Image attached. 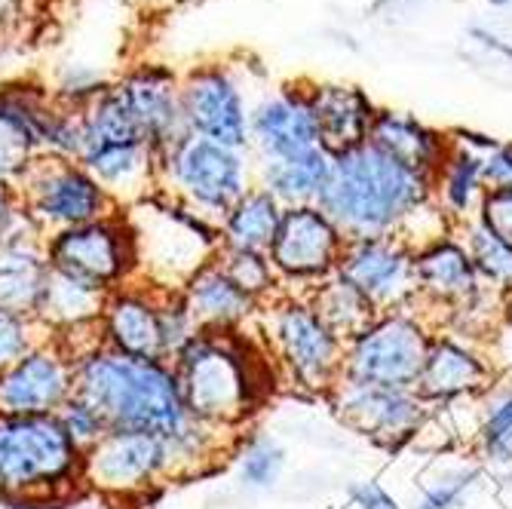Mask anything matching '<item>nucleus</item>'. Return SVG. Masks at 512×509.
Masks as SVG:
<instances>
[{"instance_id":"f704fd0d","label":"nucleus","mask_w":512,"mask_h":509,"mask_svg":"<svg viewBox=\"0 0 512 509\" xmlns=\"http://www.w3.org/2000/svg\"><path fill=\"white\" fill-rule=\"evenodd\" d=\"M7 240H46L40 224L22 206L16 184H0V243Z\"/></svg>"},{"instance_id":"c85d7f7f","label":"nucleus","mask_w":512,"mask_h":509,"mask_svg":"<svg viewBox=\"0 0 512 509\" xmlns=\"http://www.w3.org/2000/svg\"><path fill=\"white\" fill-rule=\"evenodd\" d=\"M414 280L439 298H473L476 264L454 243H436L414 258Z\"/></svg>"},{"instance_id":"ea45409f","label":"nucleus","mask_w":512,"mask_h":509,"mask_svg":"<svg viewBox=\"0 0 512 509\" xmlns=\"http://www.w3.org/2000/svg\"><path fill=\"white\" fill-rule=\"evenodd\" d=\"M482 181L491 191L512 188V145H497L488 160H482Z\"/></svg>"},{"instance_id":"1a4fd4ad","label":"nucleus","mask_w":512,"mask_h":509,"mask_svg":"<svg viewBox=\"0 0 512 509\" xmlns=\"http://www.w3.org/2000/svg\"><path fill=\"white\" fill-rule=\"evenodd\" d=\"M172 479L166 439L138 430H108L83 451V485L114 500L142 497Z\"/></svg>"},{"instance_id":"0eeeda50","label":"nucleus","mask_w":512,"mask_h":509,"mask_svg":"<svg viewBox=\"0 0 512 509\" xmlns=\"http://www.w3.org/2000/svg\"><path fill=\"white\" fill-rule=\"evenodd\" d=\"M16 191L46 237L68 227L111 218L120 209L114 197L77 160L53 154L34 157L19 175Z\"/></svg>"},{"instance_id":"412c9836","label":"nucleus","mask_w":512,"mask_h":509,"mask_svg":"<svg viewBox=\"0 0 512 509\" xmlns=\"http://www.w3.org/2000/svg\"><path fill=\"white\" fill-rule=\"evenodd\" d=\"M181 298L200 332H237L258 307V301L230 280L215 258L184 283Z\"/></svg>"},{"instance_id":"c9c22d12","label":"nucleus","mask_w":512,"mask_h":509,"mask_svg":"<svg viewBox=\"0 0 512 509\" xmlns=\"http://www.w3.org/2000/svg\"><path fill=\"white\" fill-rule=\"evenodd\" d=\"M59 421H62L65 433L74 439V445H77L80 451L92 448V445H96V442L108 433V424L102 421V414H99L96 408H89V405H86L83 399H77V396H71V399L62 405Z\"/></svg>"},{"instance_id":"c03bdc74","label":"nucleus","mask_w":512,"mask_h":509,"mask_svg":"<svg viewBox=\"0 0 512 509\" xmlns=\"http://www.w3.org/2000/svg\"><path fill=\"white\" fill-rule=\"evenodd\" d=\"M0 509H31V506H16V503H0Z\"/></svg>"},{"instance_id":"a878e982","label":"nucleus","mask_w":512,"mask_h":509,"mask_svg":"<svg viewBox=\"0 0 512 509\" xmlns=\"http://www.w3.org/2000/svg\"><path fill=\"white\" fill-rule=\"evenodd\" d=\"M108 304V292H99L92 286H83L65 273L50 270V286H46V298L37 316V326L53 335L74 326H86V322H99Z\"/></svg>"},{"instance_id":"a19ab883","label":"nucleus","mask_w":512,"mask_h":509,"mask_svg":"<svg viewBox=\"0 0 512 509\" xmlns=\"http://www.w3.org/2000/svg\"><path fill=\"white\" fill-rule=\"evenodd\" d=\"M350 497L359 509H399L396 500L378 482H356L350 485Z\"/></svg>"},{"instance_id":"f3484780","label":"nucleus","mask_w":512,"mask_h":509,"mask_svg":"<svg viewBox=\"0 0 512 509\" xmlns=\"http://www.w3.org/2000/svg\"><path fill=\"white\" fill-rule=\"evenodd\" d=\"M249 148L258 151L261 163L322 148L307 92L283 89L276 96H264L249 114Z\"/></svg>"},{"instance_id":"7c9ffc66","label":"nucleus","mask_w":512,"mask_h":509,"mask_svg":"<svg viewBox=\"0 0 512 509\" xmlns=\"http://www.w3.org/2000/svg\"><path fill=\"white\" fill-rule=\"evenodd\" d=\"M215 261L221 264V270L234 280L249 298H261L273 289V264L264 252H246V249H227L221 246Z\"/></svg>"},{"instance_id":"4c0bfd02","label":"nucleus","mask_w":512,"mask_h":509,"mask_svg":"<svg viewBox=\"0 0 512 509\" xmlns=\"http://www.w3.org/2000/svg\"><path fill=\"white\" fill-rule=\"evenodd\" d=\"M479 473L476 470H457L451 473L448 479H442L439 485H433L424 500L417 503V509H457L463 503V497H467L476 485Z\"/></svg>"},{"instance_id":"f257e3e1","label":"nucleus","mask_w":512,"mask_h":509,"mask_svg":"<svg viewBox=\"0 0 512 509\" xmlns=\"http://www.w3.org/2000/svg\"><path fill=\"white\" fill-rule=\"evenodd\" d=\"M74 396L96 408L108 430L175 439L194 424L172 362L163 359H138L102 347L74 365Z\"/></svg>"},{"instance_id":"b1692460","label":"nucleus","mask_w":512,"mask_h":509,"mask_svg":"<svg viewBox=\"0 0 512 509\" xmlns=\"http://www.w3.org/2000/svg\"><path fill=\"white\" fill-rule=\"evenodd\" d=\"M329 172H332V154L313 148L289 160L261 163V188L283 203V209L316 206L325 181H329Z\"/></svg>"},{"instance_id":"7ed1b4c3","label":"nucleus","mask_w":512,"mask_h":509,"mask_svg":"<svg viewBox=\"0 0 512 509\" xmlns=\"http://www.w3.org/2000/svg\"><path fill=\"white\" fill-rule=\"evenodd\" d=\"M169 362L191 418L212 430L243 424L267 384L264 362L240 332H197Z\"/></svg>"},{"instance_id":"a18cd8bd","label":"nucleus","mask_w":512,"mask_h":509,"mask_svg":"<svg viewBox=\"0 0 512 509\" xmlns=\"http://www.w3.org/2000/svg\"><path fill=\"white\" fill-rule=\"evenodd\" d=\"M494 7H512V0H491Z\"/></svg>"},{"instance_id":"58836bf2","label":"nucleus","mask_w":512,"mask_h":509,"mask_svg":"<svg viewBox=\"0 0 512 509\" xmlns=\"http://www.w3.org/2000/svg\"><path fill=\"white\" fill-rule=\"evenodd\" d=\"M482 224L491 234L512 249V188L491 191L482 203Z\"/></svg>"},{"instance_id":"cd10ccee","label":"nucleus","mask_w":512,"mask_h":509,"mask_svg":"<svg viewBox=\"0 0 512 509\" xmlns=\"http://www.w3.org/2000/svg\"><path fill=\"white\" fill-rule=\"evenodd\" d=\"M310 307L338 341H356L375 326V304L362 292H356L350 283H344L341 276L322 283Z\"/></svg>"},{"instance_id":"9b49d317","label":"nucleus","mask_w":512,"mask_h":509,"mask_svg":"<svg viewBox=\"0 0 512 509\" xmlns=\"http://www.w3.org/2000/svg\"><path fill=\"white\" fill-rule=\"evenodd\" d=\"M181 114L191 135L206 142L246 151L249 148V114L240 80L224 65H206L181 80Z\"/></svg>"},{"instance_id":"6e6552de","label":"nucleus","mask_w":512,"mask_h":509,"mask_svg":"<svg viewBox=\"0 0 512 509\" xmlns=\"http://www.w3.org/2000/svg\"><path fill=\"white\" fill-rule=\"evenodd\" d=\"M43 252L50 261V270L108 295L135 280V243L120 212L50 234Z\"/></svg>"},{"instance_id":"4468645a","label":"nucleus","mask_w":512,"mask_h":509,"mask_svg":"<svg viewBox=\"0 0 512 509\" xmlns=\"http://www.w3.org/2000/svg\"><path fill=\"white\" fill-rule=\"evenodd\" d=\"M273 341L295 384L325 390L341 368V341L325 329L310 304L289 301L273 313Z\"/></svg>"},{"instance_id":"ddd939ff","label":"nucleus","mask_w":512,"mask_h":509,"mask_svg":"<svg viewBox=\"0 0 512 509\" xmlns=\"http://www.w3.org/2000/svg\"><path fill=\"white\" fill-rule=\"evenodd\" d=\"M74 396V362L46 335L0 372L4 414H59Z\"/></svg>"},{"instance_id":"aec40b11","label":"nucleus","mask_w":512,"mask_h":509,"mask_svg":"<svg viewBox=\"0 0 512 509\" xmlns=\"http://www.w3.org/2000/svg\"><path fill=\"white\" fill-rule=\"evenodd\" d=\"M43 246L46 240L0 243V313L37 322L50 286V261Z\"/></svg>"},{"instance_id":"6ab92c4d","label":"nucleus","mask_w":512,"mask_h":509,"mask_svg":"<svg viewBox=\"0 0 512 509\" xmlns=\"http://www.w3.org/2000/svg\"><path fill=\"white\" fill-rule=\"evenodd\" d=\"M341 414L365 430L375 442L396 448L421 427L424 408L408 390H378V387H344Z\"/></svg>"},{"instance_id":"79ce46f5","label":"nucleus","mask_w":512,"mask_h":509,"mask_svg":"<svg viewBox=\"0 0 512 509\" xmlns=\"http://www.w3.org/2000/svg\"><path fill=\"white\" fill-rule=\"evenodd\" d=\"M53 509H120V500L105 497V494H99V491L83 488V491H77L74 497H68V500H62V503H56Z\"/></svg>"},{"instance_id":"f03ea898","label":"nucleus","mask_w":512,"mask_h":509,"mask_svg":"<svg viewBox=\"0 0 512 509\" xmlns=\"http://www.w3.org/2000/svg\"><path fill=\"white\" fill-rule=\"evenodd\" d=\"M430 178L411 172L378 145H359L332 157V172L316 206L347 240H381L387 230L417 212Z\"/></svg>"},{"instance_id":"bb28decb","label":"nucleus","mask_w":512,"mask_h":509,"mask_svg":"<svg viewBox=\"0 0 512 509\" xmlns=\"http://www.w3.org/2000/svg\"><path fill=\"white\" fill-rule=\"evenodd\" d=\"M485 381V365L454 341H439L427 353V365L421 372V390L430 399H451L467 390L482 387Z\"/></svg>"},{"instance_id":"2f4dec72","label":"nucleus","mask_w":512,"mask_h":509,"mask_svg":"<svg viewBox=\"0 0 512 509\" xmlns=\"http://www.w3.org/2000/svg\"><path fill=\"white\" fill-rule=\"evenodd\" d=\"M445 197L454 212H467L482 188V157L473 151H457L445 157Z\"/></svg>"},{"instance_id":"72a5a7b5","label":"nucleus","mask_w":512,"mask_h":509,"mask_svg":"<svg viewBox=\"0 0 512 509\" xmlns=\"http://www.w3.org/2000/svg\"><path fill=\"white\" fill-rule=\"evenodd\" d=\"M485 454L494 464H512V393H503L491 402L485 418Z\"/></svg>"},{"instance_id":"39448f33","label":"nucleus","mask_w":512,"mask_h":509,"mask_svg":"<svg viewBox=\"0 0 512 509\" xmlns=\"http://www.w3.org/2000/svg\"><path fill=\"white\" fill-rule=\"evenodd\" d=\"M135 243V280L181 292L191 276L221 249V227L166 194L126 206Z\"/></svg>"},{"instance_id":"423d86ee","label":"nucleus","mask_w":512,"mask_h":509,"mask_svg":"<svg viewBox=\"0 0 512 509\" xmlns=\"http://www.w3.org/2000/svg\"><path fill=\"white\" fill-rule=\"evenodd\" d=\"M249 191L243 151L188 135L160 160V194L178 200L221 227L224 215Z\"/></svg>"},{"instance_id":"5701e85b","label":"nucleus","mask_w":512,"mask_h":509,"mask_svg":"<svg viewBox=\"0 0 512 509\" xmlns=\"http://www.w3.org/2000/svg\"><path fill=\"white\" fill-rule=\"evenodd\" d=\"M368 142L378 145L381 151H387L402 166H408L411 172L424 175V178H430V172L445 163L442 138L436 132H430L427 126H421L417 120L393 114V111L375 114V120H371Z\"/></svg>"},{"instance_id":"e433bc0d","label":"nucleus","mask_w":512,"mask_h":509,"mask_svg":"<svg viewBox=\"0 0 512 509\" xmlns=\"http://www.w3.org/2000/svg\"><path fill=\"white\" fill-rule=\"evenodd\" d=\"M43 338H46V332L37 326V322L0 313V372L10 368L22 353H28Z\"/></svg>"},{"instance_id":"a211bd4d","label":"nucleus","mask_w":512,"mask_h":509,"mask_svg":"<svg viewBox=\"0 0 512 509\" xmlns=\"http://www.w3.org/2000/svg\"><path fill=\"white\" fill-rule=\"evenodd\" d=\"M338 276L371 304H393L417 286L414 261L387 240H350L341 252Z\"/></svg>"},{"instance_id":"c756f323","label":"nucleus","mask_w":512,"mask_h":509,"mask_svg":"<svg viewBox=\"0 0 512 509\" xmlns=\"http://www.w3.org/2000/svg\"><path fill=\"white\" fill-rule=\"evenodd\" d=\"M286 470V451L273 436L264 433H252L249 439H243L240 451H237V476L246 488L252 491H264L273 488Z\"/></svg>"},{"instance_id":"37998d69","label":"nucleus","mask_w":512,"mask_h":509,"mask_svg":"<svg viewBox=\"0 0 512 509\" xmlns=\"http://www.w3.org/2000/svg\"><path fill=\"white\" fill-rule=\"evenodd\" d=\"M473 37H476L482 46H488V50H497V53H503V56L512 59V46H506L497 34H488V31H482V28H473Z\"/></svg>"},{"instance_id":"dca6fc26","label":"nucleus","mask_w":512,"mask_h":509,"mask_svg":"<svg viewBox=\"0 0 512 509\" xmlns=\"http://www.w3.org/2000/svg\"><path fill=\"white\" fill-rule=\"evenodd\" d=\"M163 292L142 280H132L108 295L102 313L105 347L138 356V359H163L169 362L166 341H163Z\"/></svg>"},{"instance_id":"20e7f679","label":"nucleus","mask_w":512,"mask_h":509,"mask_svg":"<svg viewBox=\"0 0 512 509\" xmlns=\"http://www.w3.org/2000/svg\"><path fill=\"white\" fill-rule=\"evenodd\" d=\"M83 488V451L59 414L0 411V503L53 509Z\"/></svg>"},{"instance_id":"473e14b6","label":"nucleus","mask_w":512,"mask_h":509,"mask_svg":"<svg viewBox=\"0 0 512 509\" xmlns=\"http://www.w3.org/2000/svg\"><path fill=\"white\" fill-rule=\"evenodd\" d=\"M470 258H473L476 270L491 276L494 283L512 286V249L506 243H500L485 224L473 227V234H470Z\"/></svg>"},{"instance_id":"4be33fe9","label":"nucleus","mask_w":512,"mask_h":509,"mask_svg":"<svg viewBox=\"0 0 512 509\" xmlns=\"http://www.w3.org/2000/svg\"><path fill=\"white\" fill-rule=\"evenodd\" d=\"M310 96V108L319 129V145L332 157L353 151L368 142L371 120H375V108L362 96L356 86H335L325 83L316 86Z\"/></svg>"},{"instance_id":"f8f14e48","label":"nucleus","mask_w":512,"mask_h":509,"mask_svg":"<svg viewBox=\"0 0 512 509\" xmlns=\"http://www.w3.org/2000/svg\"><path fill=\"white\" fill-rule=\"evenodd\" d=\"M114 92L120 102L126 105L132 123L142 132L145 145L160 160L181 142L188 138V123L181 114V83L178 77L163 68V65H142L123 80L114 83Z\"/></svg>"},{"instance_id":"393cba45","label":"nucleus","mask_w":512,"mask_h":509,"mask_svg":"<svg viewBox=\"0 0 512 509\" xmlns=\"http://www.w3.org/2000/svg\"><path fill=\"white\" fill-rule=\"evenodd\" d=\"M279 221H283V203L264 188H249L221 221V246L267 255Z\"/></svg>"},{"instance_id":"2eb2a0df","label":"nucleus","mask_w":512,"mask_h":509,"mask_svg":"<svg viewBox=\"0 0 512 509\" xmlns=\"http://www.w3.org/2000/svg\"><path fill=\"white\" fill-rule=\"evenodd\" d=\"M341 252V230L319 206H289L283 209V221H279L267 258L273 270L289 280H319L338 267Z\"/></svg>"},{"instance_id":"9d476101","label":"nucleus","mask_w":512,"mask_h":509,"mask_svg":"<svg viewBox=\"0 0 512 509\" xmlns=\"http://www.w3.org/2000/svg\"><path fill=\"white\" fill-rule=\"evenodd\" d=\"M427 338L405 316L375 322L362 338L353 341L344 378L353 387L408 390L421 381L427 365Z\"/></svg>"}]
</instances>
